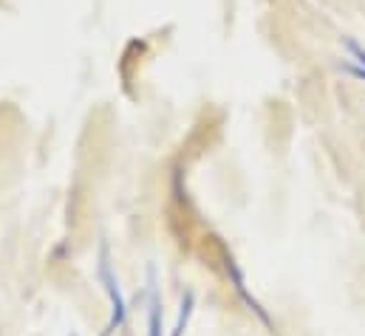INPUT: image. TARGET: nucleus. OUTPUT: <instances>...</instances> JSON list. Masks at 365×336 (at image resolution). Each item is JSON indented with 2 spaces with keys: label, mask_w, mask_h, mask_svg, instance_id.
I'll return each mask as SVG.
<instances>
[{
  "label": "nucleus",
  "mask_w": 365,
  "mask_h": 336,
  "mask_svg": "<svg viewBox=\"0 0 365 336\" xmlns=\"http://www.w3.org/2000/svg\"><path fill=\"white\" fill-rule=\"evenodd\" d=\"M99 283L105 285L108 300H110V322H108V334H113V331H119V328L125 325L128 305H125V297H122L119 280H116L113 266H110V252H108V246H105V243H102V249H99Z\"/></svg>",
  "instance_id": "1"
},
{
  "label": "nucleus",
  "mask_w": 365,
  "mask_h": 336,
  "mask_svg": "<svg viewBox=\"0 0 365 336\" xmlns=\"http://www.w3.org/2000/svg\"><path fill=\"white\" fill-rule=\"evenodd\" d=\"M150 336H162V303L156 294L150 297Z\"/></svg>",
  "instance_id": "2"
},
{
  "label": "nucleus",
  "mask_w": 365,
  "mask_h": 336,
  "mask_svg": "<svg viewBox=\"0 0 365 336\" xmlns=\"http://www.w3.org/2000/svg\"><path fill=\"white\" fill-rule=\"evenodd\" d=\"M190 314H192V297L187 294V300L182 303V314H179V322H176V331L173 336H182L184 328H187V320H190Z\"/></svg>",
  "instance_id": "3"
}]
</instances>
